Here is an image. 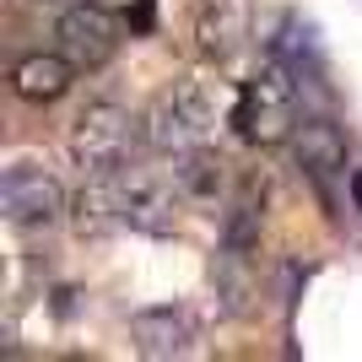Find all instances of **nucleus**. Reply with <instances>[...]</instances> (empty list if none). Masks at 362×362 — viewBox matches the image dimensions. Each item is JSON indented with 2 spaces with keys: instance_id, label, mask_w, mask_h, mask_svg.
Masks as SVG:
<instances>
[{
  "instance_id": "nucleus-8",
  "label": "nucleus",
  "mask_w": 362,
  "mask_h": 362,
  "mask_svg": "<svg viewBox=\"0 0 362 362\" xmlns=\"http://www.w3.org/2000/svg\"><path fill=\"white\" fill-rule=\"evenodd\" d=\"M76 81V60L71 54H28L11 71V92L22 103H60Z\"/></svg>"
},
{
  "instance_id": "nucleus-3",
  "label": "nucleus",
  "mask_w": 362,
  "mask_h": 362,
  "mask_svg": "<svg viewBox=\"0 0 362 362\" xmlns=\"http://www.w3.org/2000/svg\"><path fill=\"white\" fill-rule=\"evenodd\" d=\"M119 195H124V222L136 233H173L179 211L189 206L179 168H157V163H124Z\"/></svg>"
},
{
  "instance_id": "nucleus-6",
  "label": "nucleus",
  "mask_w": 362,
  "mask_h": 362,
  "mask_svg": "<svg viewBox=\"0 0 362 362\" xmlns=\"http://www.w3.org/2000/svg\"><path fill=\"white\" fill-rule=\"evenodd\" d=\"M130 341H136L141 357L173 362V357H189V351H195L200 330H195V319H189V308L163 303V308H141V314L130 319Z\"/></svg>"
},
{
  "instance_id": "nucleus-5",
  "label": "nucleus",
  "mask_w": 362,
  "mask_h": 362,
  "mask_svg": "<svg viewBox=\"0 0 362 362\" xmlns=\"http://www.w3.org/2000/svg\"><path fill=\"white\" fill-rule=\"evenodd\" d=\"M54 38H60V54L76 60V71H98V65H108L119 54L124 22H119V11H108L103 0H76V6L60 11Z\"/></svg>"
},
{
  "instance_id": "nucleus-2",
  "label": "nucleus",
  "mask_w": 362,
  "mask_h": 362,
  "mask_svg": "<svg viewBox=\"0 0 362 362\" xmlns=\"http://www.w3.org/2000/svg\"><path fill=\"white\" fill-rule=\"evenodd\" d=\"M146 141V124L119 103H92L71 130V163L87 173H119L124 163H136V146Z\"/></svg>"
},
{
  "instance_id": "nucleus-11",
  "label": "nucleus",
  "mask_w": 362,
  "mask_h": 362,
  "mask_svg": "<svg viewBox=\"0 0 362 362\" xmlns=\"http://www.w3.org/2000/svg\"><path fill=\"white\" fill-rule=\"evenodd\" d=\"M292 141H298V157H303V168H308L314 179H325V173H346V146H341V136H335V124L303 119Z\"/></svg>"
},
{
  "instance_id": "nucleus-4",
  "label": "nucleus",
  "mask_w": 362,
  "mask_h": 362,
  "mask_svg": "<svg viewBox=\"0 0 362 362\" xmlns=\"http://www.w3.org/2000/svg\"><path fill=\"white\" fill-rule=\"evenodd\" d=\"M0 211L16 233H44L54 227L71 206H65V189L60 179L38 163H11L6 168V179H0Z\"/></svg>"
},
{
  "instance_id": "nucleus-1",
  "label": "nucleus",
  "mask_w": 362,
  "mask_h": 362,
  "mask_svg": "<svg viewBox=\"0 0 362 362\" xmlns=\"http://www.w3.org/2000/svg\"><path fill=\"white\" fill-rule=\"evenodd\" d=\"M233 124L243 130L249 146H287L298 136V81L281 60H265L249 81H243L238 103H233Z\"/></svg>"
},
{
  "instance_id": "nucleus-12",
  "label": "nucleus",
  "mask_w": 362,
  "mask_h": 362,
  "mask_svg": "<svg viewBox=\"0 0 362 362\" xmlns=\"http://www.w3.org/2000/svg\"><path fill=\"white\" fill-rule=\"evenodd\" d=\"M173 168H179V179H184V195L189 200H216L222 195V157H211V146H200V151H184V157H173Z\"/></svg>"
},
{
  "instance_id": "nucleus-9",
  "label": "nucleus",
  "mask_w": 362,
  "mask_h": 362,
  "mask_svg": "<svg viewBox=\"0 0 362 362\" xmlns=\"http://www.w3.org/2000/svg\"><path fill=\"white\" fill-rule=\"evenodd\" d=\"M206 130H200L189 114H184V103L168 92V98H157V108L146 114V146L163 151V157H184V151H200L206 146Z\"/></svg>"
},
{
  "instance_id": "nucleus-10",
  "label": "nucleus",
  "mask_w": 362,
  "mask_h": 362,
  "mask_svg": "<svg viewBox=\"0 0 362 362\" xmlns=\"http://www.w3.org/2000/svg\"><path fill=\"white\" fill-rule=\"evenodd\" d=\"M243 33H249L243 0H200V6H195V38H200V54L227 60V54L243 44Z\"/></svg>"
},
{
  "instance_id": "nucleus-7",
  "label": "nucleus",
  "mask_w": 362,
  "mask_h": 362,
  "mask_svg": "<svg viewBox=\"0 0 362 362\" xmlns=\"http://www.w3.org/2000/svg\"><path fill=\"white\" fill-rule=\"evenodd\" d=\"M71 227L81 238H108L124 222V195H119V173H87V184L71 200Z\"/></svg>"
}]
</instances>
